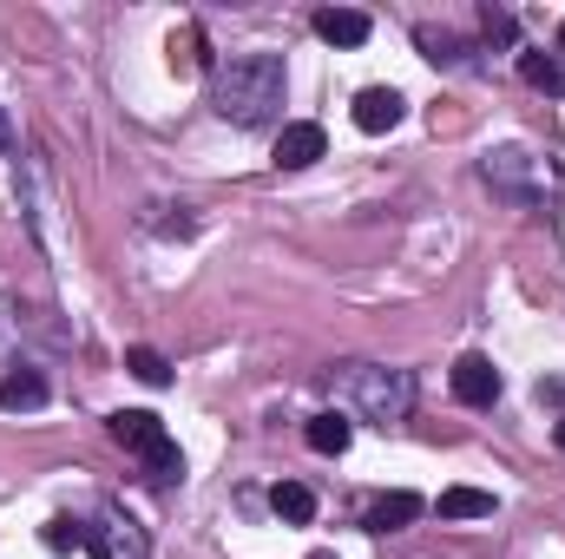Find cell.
Listing matches in <instances>:
<instances>
[{
    "label": "cell",
    "mask_w": 565,
    "mask_h": 559,
    "mask_svg": "<svg viewBox=\"0 0 565 559\" xmlns=\"http://www.w3.org/2000/svg\"><path fill=\"white\" fill-rule=\"evenodd\" d=\"M211 106H217V119H231V126H270L282 106V53H231L224 66H217V80H211Z\"/></svg>",
    "instance_id": "6da1fadb"
},
{
    "label": "cell",
    "mask_w": 565,
    "mask_h": 559,
    "mask_svg": "<svg viewBox=\"0 0 565 559\" xmlns=\"http://www.w3.org/2000/svg\"><path fill=\"white\" fill-rule=\"evenodd\" d=\"M349 402H355V415L362 421H408L415 409V376L408 369H388V362H362L355 376H349Z\"/></svg>",
    "instance_id": "7a4b0ae2"
},
{
    "label": "cell",
    "mask_w": 565,
    "mask_h": 559,
    "mask_svg": "<svg viewBox=\"0 0 565 559\" xmlns=\"http://www.w3.org/2000/svg\"><path fill=\"white\" fill-rule=\"evenodd\" d=\"M113 441L139 454L151 481H178V474H184V454H178V441L164 434V421L145 415V409H126V415H113Z\"/></svg>",
    "instance_id": "3957f363"
},
{
    "label": "cell",
    "mask_w": 565,
    "mask_h": 559,
    "mask_svg": "<svg viewBox=\"0 0 565 559\" xmlns=\"http://www.w3.org/2000/svg\"><path fill=\"white\" fill-rule=\"evenodd\" d=\"M447 382H454V402H467V409H493L500 402V369L487 356H460Z\"/></svg>",
    "instance_id": "277c9868"
},
{
    "label": "cell",
    "mask_w": 565,
    "mask_h": 559,
    "mask_svg": "<svg viewBox=\"0 0 565 559\" xmlns=\"http://www.w3.org/2000/svg\"><path fill=\"white\" fill-rule=\"evenodd\" d=\"M402 119H408V99L395 86H362L355 93V126L362 133H395Z\"/></svg>",
    "instance_id": "5b68a950"
},
{
    "label": "cell",
    "mask_w": 565,
    "mask_h": 559,
    "mask_svg": "<svg viewBox=\"0 0 565 559\" xmlns=\"http://www.w3.org/2000/svg\"><path fill=\"white\" fill-rule=\"evenodd\" d=\"M422 514H427V500H422V494L395 487V494H382V500H375V507L362 514V527H369V534H402V527H415Z\"/></svg>",
    "instance_id": "8992f818"
},
{
    "label": "cell",
    "mask_w": 565,
    "mask_h": 559,
    "mask_svg": "<svg viewBox=\"0 0 565 559\" xmlns=\"http://www.w3.org/2000/svg\"><path fill=\"white\" fill-rule=\"evenodd\" d=\"M322 151H329V139H322L316 119H296V126H282L277 133V165L282 171H302V165H316Z\"/></svg>",
    "instance_id": "52a82bcc"
},
{
    "label": "cell",
    "mask_w": 565,
    "mask_h": 559,
    "mask_svg": "<svg viewBox=\"0 0 565 559\" xmlns=\"http://www.w3.org/2000/svg\"><path fill=\"white\" fill-rule=\"evenodd\" d=\"M0 409H7V415H33V409H46V376H33V369L0 376Z\"/></svg>",
    "instance_id": "ba28073f"
},
{
    "label": "cell",
    "mask_w": 565,
    "mask_h": 559,
    "mask_svg": "<svg viewBox=\"0 0 565 559\" xmlns=\"http://www.w3.org/2000/svg\"><path fill=\"white\" fill-rule=\"evenodd\" d=\"M316 33H322L329 46H362V40H369V13H355V7H322V13H316Z\"/></svg>",
    "instance_id": "9c48e42d"
},
{
    "label": "cell",
    "mask_w": 565,
    "mask_h": 559,
    "mask_svg": "<svg viewBox=\"0 0 565 559\" xmlns=\"http://www.w3.org/2000/svg\"><path fill=\"white\" fill-rule=\"evenodd\" d=\"M487 178H493L500 191H513V198H533V191H526V178H533V158H526L520 145L493 151V158H487Z\"/></svg>",
    "instance_id": "30bf717a"
},
{
    "label": "cell",
    "mask_w": 565,
    "mask_h": 559,
    "mask_svg": "<svg viewBox=\"0 0 565 559\" xmlns=\"http://www.w3.org/2000/svg\"><path fill=\"white\" fill-rule=\"evenodd\" d=\"M434 507H440V520H487L493 514V494L487 487H447Z\"/></svg>",
    "instance_id": "8fae6325"
},
{
    "label": "cell",
    "mask_w": 565,
    "mask_h": 559,
    "mask_svg": "<svg viewBox=\"0 0 565 559\" xmlns=\"http://www.w3.org/2000/svg\"><path fill=\"white\" fill-rule=\"evenodd\" d=\"M302 434H309V447H316V454H349V441H355V421H349V415H316Z\"/></svg>",
    "instance_id": "7c38bea8"
},
{
    "label": "cell",
    "mask_w": 565,
    "mask_h": 559,
    "mask_svg": "<svg viewBox=\"0 0 565 559\" xmlns=\"http://www.w3.org/2000/svg\"><path fill=\"white\" fill-rule=\"evenodd\" d=\"M270 507H277V520H289V527H302V520H316V494H309L302 481H277V494H270Z\"/></svg>",
    "instance_id": "4fadbf2b"
},
{
    "label": "cell",
    "mask_w": 565,
    "mask_h": 559,
    "mask_svg": "<svg viewBox=\"0 0 565 559\" xmlns=\"http://www.w3.org/2000/svg\"><path fill=\"white\" fill-rule=\"evenodd\" d=\"M520 80L540 86V93H565V73H559L553 53H520Z\"/></svg>",
    "instance_id": "5bb4252c"
},
{
    "label": "cell",
    "mask_w": 565,
    "mask_h": 559,
    "mask_svg": "<svg viewBox=\"0 0 565 559\" xmlns=\"http://www.w3.org/2000/svg\"><path fill=\"white\" fill-rule=\"evenodd\" d=\"M126 369H132L139 382H151V389H164V382H171V362H164L158 349H132V356H126Z\"/></svg>",
    "instance_id": "9a60e30c"
},
{
    "label": "cell",
    "mask_w": 565,
    "mask_h": 559,
    "mask_svg": "<svg viewBox=\"0 0 565 559\" xmlns=\"http://www.w3.org/2000/svg\"><path fill=\"white\" fill-rule=\"evenodd\" d=\"M422 46L434 66H460V40L454 33H434V27H422Z\"/></svg>",
    "instance_id": "2e32d148"
},
{
    "label": "cell",
    "mask_w": 565,
    "mask_h": 559,
    "mask_svg": "<svg viewBox=\"0 0 565 559\" xmlns=\"http://www.w3.org/2000/svg\"><path fill=\"white\" fill-rule=\"evenodd\" d=\"M46 547L53 553H73V547H86V527L79 520H46Z\"/></svg>",
    "instance_id": "e0dca14e"
},
{
    "label": "cell",
    "mask_w": 565,
    "mask_h": 559,
    "mask_svg": "<svg viewBox=\"0 0 565 559\" xmlns=\"http://www.w3.org/2000/svg\"><path fill=\"white\" fill-rule=\"evenodd\" d=\"M487 40H500V46H513V13H493V7H487Z\"/></svg>",
    "instance_id": "ac0fdd59"
},
{
    "label": "cell",
    "mask_w": 565,
    "mask_h": 559,
    "mask_svg": "<svg viewBox=\"0 0 565 559\" xmlns=\"http://www.w3.org/2000/svg\"><path fill=\"white\" fill-rule=\"evenodd\" d=\"M533 395H540L546 409H565V382H559V376H540V389H533Z\"/></svg>",
    "instance_id": "d6986e66"
},
{
    "label": "cell",
    "mask_w": 565,
    "mask_h": 559,
    "mask_svg": "<svg viewBox=\"0 0 565 559\" xmlns=\"http://www.w3.org/2000/svg\"><path fill=\"white\" fill-rule=\"evenodd\" d=\"M7 145H13V126H7V113H0V151H7Z\"/></svg>",
    "instance_id": "ffe728a7"
},
{
    "label": "cell",
    "mask_w": 565,
    "mask_h": 559,
    "mask_svg": "<svg viewBox=\"0 0 565 559\" xmlns=\"http://www.w3.org/2000/svg\"><path fill=\"white\" fill-rule=\"evenodd\" d=\"M553 441H559V447H565V415H559V428H553Z\"/></svg>",
    "instance_id": "44dd1931"
},
{
    "label": "cell",
    "mask_w": 565,
    "mask_h": 559,
    "mask_svg": "<svg viewBox=\"0 0 565 559\" xmlns=\"http://www.w3.org/2000/svg\"><path fill=\"white\" fill-rule=\"evenodd\" d=\"M559 46H565V20H559Z\"/></svg>",
    "instance_id": "7402d4cb"
}]
</instances>
